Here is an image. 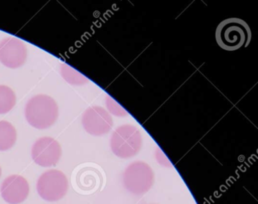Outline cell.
<instances>
[{"mask_svg": "<svg viewBox=\"0 0 258 204\" xmlns=\"http://www.w3.org/2000/svg\"><path fill=\"white\" fill-rule=\"evenodd\" d=\"M62 156L59 143L52 137H41L35 141L31 149V156L38 165L49 168L55 165Z\"/></svg>", "mask_w": 258, "mask_h": 204, "instance_id": "cell-4", "label": "cell"}, {"mask_svg": "<svg viewBox=\"0 0 258 204\" xmlns=\"http://www.w3.org/2000/svg\"><path fill=\"white\" fill-rule=\"evenodd\" d=\"M58 116V105L47 95L34 96L26 105V119L35 129H48L55 123Z\"/></svg>", "mask_w": 258, "mask_h": 204, "instance_id": "cell-2", "label": "cell"}, {"mask_svg": "<svg viewBox=\"0 0 258 204\" xmlns=\"http://www.w3.org/2000/svg\"><path fill=\"white\" fill-rule=\"evenodd\" d=\"M0 191L3 198L8 203L20 204L25 201L29 194V183L21 175H10L4 179Z\"/></svg>", "mask_w": 258, "mask_h": 204, "instance_id": "cell-7", "label": "cell"}, {"mask_svg": "<svg viewBox=\"0 0 258 204\" xmlns=\"http://www.w3.org/2000/svg\"><path fill=\"white\" fill-rule=\"evenodd\" d=\"M1 175H2V169H1V167H0V177H1Z\"/></svg>", "mask_w": 258, "mask_h": 204, "instance_id": "cell-11", "label": "cell"}, {"mask_svg": "<svg viewBox=\"0 0 258 204\" xmlns=\"http://www.w3.org/2000/svg\"><path fill=\"white\" fill-rule=\"evenodd\" d=\"M252 32L248 23L239 18H229L218 24L216 42L222 50L235 51L250 43Z\"/></svg>", "mask_w": 258, "mask_h": 204, "instance_id": "cell-1", "label": "cell"}, {"mask_svg": "<svg viewBox=\"0 0 258 204\" xmlns=\"http://www.w3.org/2000/svg\"><path fill=\"white\" fill-rule=\"evenodd\" d=\"M154 183L152 171L147 165L131 166L124 175L125 189L135 194H143L151 189Z\"/></svg>", "mask_w": 258, "mask_h": 204, "instance_id": "cell-6", "label": "cell"}, {"mask_svg": "<svg viewBox=\"0 0 258 204\" xmlns=\"http://www.w3.org/2000/svg\"><path fill=\"white\" fill-rule=\"evenodd\" d=\"M27 48L25 43L15 37H9L0 42V62L11 69H17L25 63Z\"/></svg>", "mask_w": 258, "mask_h": 204, "instance_id": "cell-5", "label": "cell"}, {"mask_svg": "<svg viewBox=\"0 0 258 204\" xmlns=\"http://www.w3.org/2000/svg\"><path fill=\"white\" fill-rule=\"evenodd\" d=\"M36 187L41 198L48 202H56L68 192V178L62 171L49 170L40 175Z\"/></svg>", "mask_w": 258, "mask_h": 204, "instance_id": "cell-3", "label": "cell"}, {"mask_svg": "<svg viewBox=\"0 0 258 204\" xmlns=\"http://www.w3.org/2000/svg\"><path fill=\"white\" fill-rule=\"evenodd\" d=\"M83 125L93 135H100L106 129V116L103 110L93 108L87 110L83 116Z\"/></svg>", "mask_w": 258, "mask_h": 204, "instance_id": "cell-8", "label": "cell"}, {"mask_svg": "<svg viewBox=\"0 0 258 204\" xmlns=\"http://www.w3.org/2000/svg\"><path fill=\"white\" fill-rule=\"evenodd\" d=\"M17 132L12 124L0 121V151L9 150L16 144Z\"/></svg>", "mask_w": 258, "mask_h": 204, "instance_id": "cell-9", "label": "cell"}, {"mask_svg": "<svg viewBox=\"0 0 258 204\" xmlns=\"http://www.w3.org/2000/svg\"><path fill=\"white\" fill-rule=\"evenodd\" d=\"M16 104V93L7 85H0V114H8Z\"/></svg>", "mask_w": 258, "mask_h": 204, "instance_id": "cell-10", "label": "cell"}]
</instances>
